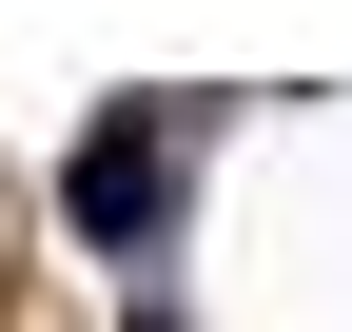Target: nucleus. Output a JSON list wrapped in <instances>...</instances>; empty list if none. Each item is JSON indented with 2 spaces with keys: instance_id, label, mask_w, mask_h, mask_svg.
I'll return each mask as SVG.
<instances>
[{
  "instance_id": "f257e3e1",
  "label": "nucleus",
  "mask_w": 352,
  "mask_h": 332,
  "mask_svg": "<svg viewBox=\"0 0 352 332\" xmlns=\"http://www.w3.org/2000/svg\"><path fill=\"white\" fill-rule=\"evenodd\" d=\"M59 215H78V254H138V235L176 215V137L157 117H98V137L59 156Z\"/></svg>"
}]
</instances>
